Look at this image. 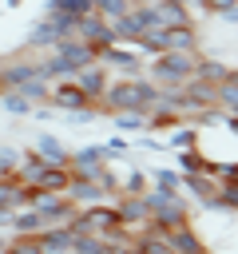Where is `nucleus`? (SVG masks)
Wrapping results in <instances>:
<instances>
[{"mask_svg": "<svg viewBox=\"0 0 238 254\" xmlns=\"http://www.w3.org/2000/svg\"><path fill=\"white\" fill-rule=\"evenodd\" d=\"M151 12H155V24H163V28L194 24L190 20V4H182V0H151Z\"/></svg>", "mask_w": 238, "mask_h": 254, "instance_id": "nucleus-13", "label": "nucleus"}, {"mask_svg": "<svg viewBox=\"0 0 238 254\" xmlns=\"http://www.w3.org/2000/svg\"><path fill=\"white\" fill-rule=\"evenodd\" d=\"M182 222H190V202H186L182 190H175L171 198H163L159 206H151V226L175 230V226H182Z\"/></svg>", "mask_w": 238, "mask_h": 254, "instance_id": "nucleus-6", "label": "nucleus"}, {"mask_svg": "<svg viewBox=\"0 0 238 254\" xmlns=\"http://www.w3.org/2000/svg\"><path fill=\"white\" fill-rule=\"evenodd\" d=\"M171 147H175V151H178V147H198V127L186 123V119L175 123V127H171Z\"/></svg>", "mask_w": 238, "mask_h": 254, "instance_id": "nucleus-29", "label": "nucleus"}, {"mask_svg": "<svg viewBox=\"0 0 238 254\" xmlns=\"http://www.w3.org/2000/svg\"><path fill=\"white\" fill-rule=\"evenodd\" d=\"M75 36L79 40H87L91 48H95V56L107 48V44H115V36H111V24L91 8V12H83V16H75Z\"/></svg>", "mask_w": 238, "mask_h": 254, "instance_id": "nucleus-7", "label": "nucleus"}, {"mask_svg": "<svg viewBox=\"0 0 238 254\" xmlns=\"http://www.w3.org/2000/svg\"><path fill=\"white\" fill-rule=\"evenodd\" d=\"M63 194H67L75 206H91V202H103V198H107V194L99 190V183H95V179H83V175H71Z\"/></svg>", "mask_w": 238, "mask_h": 254, "instance_id": "nucleus-15", "label": "nucleus"}, {"mask_svg": "<svg viewBox=\"0 0 238 254\" xmlns=\"http://www.w3.org/2000/svg\"><path fill=\"white\" fill-rule=\"evenodd\" d=\"M194 60H198V52H175V48H167V52H159V56L147 60L143 75L155 79L159 87H178L194 71Z\"/></svg>", "mask_w": 238, "mask_h": 254, "instance_id": "nucleus-1", "label": "nucleus"}, {"mask_svg": "<svg viewBox=\"0 0 238 254\" xmlns=\"http://www.w3.org/2000/svg\"><path fill=\"white\" fill-rule=\"evenodd\" d=\"M0 91H4V83H0Z\"/></svg>", "mask_w": 238, "mask_h": 254, "instance_id": "nucleus-40", "label": "nucleus"}, {"mask_svg": "<svg viewBox=\"0 0 238 254\" xmlns=\"http://www.w3.org/2000/svg\"><path fill=\"white\" fill-rule=\"evenodd\" d=\"M0 107H4L8 115H32V103H28L16 87H4V91H0Z\"/></svg>", "mask_w": 238, "mask_h": 254, "instance_id": "nucleus-31", "label": "nucleus"}, {"mask_svg": "<svg viewBox=\"0 0 238 254\" xmlns=\"http://www.w3.org/2000/svg\"><path fill=\"white\" fill-rule=\"evenodd\" d=\"M175 123H182V111H175V107H167V103H155V107L147 111V131H171Z\"/></svg>", "mask_w": 238, "mask_h": 254, "instance_id": "nucleus-24", "label": "nucleus"}, {"mask_svg": "<svg viewBox=\"0 0 238 254\" xmlns=\"http://www.w3.org/2000/svg\"><path fill=\"white\" fill-rule=\"evenodd\" d=\"M4 246H8V234H4V230H0V254H4Z\"/></svg>", "mask_w": 238, "mask_h": 254, "instance_id": "nucleus-39", "label": "nucleus"}, {"mask_svg": "<svg viewBox=\"0 0 238 254\" xmlns=\"http://www.w3.org/2000/svg\"><path fill=\"white\" fill-rule=\"evenodd\" d=\"M139 147H147V151H163V139H155V135H143V143Z\"/></svg>", "mask_w": 238, "mask_h": 254, "instance_id": "nucleus-38", "label": "nucleus"}, {"mask_svg": "<svg viewBox=\"0 0 238 254\" xmlns=\"http://www.w3.org/2000/svg\"><path fill=\"white\" fill-rule=\"evenodd\" d=\"M36 75H44V71H40V60L16 56V60L0 64V83H4V87H20V83H28V79H36Z\"/></svg>", "mask_w": 238, "mask_h": 254, "instance_id": "nucleus-12", "label": "nucleus"}, {"mask_svg": "<svg viewBox=\"0 0 238 254\" xmlns=\"http://www.w3.org/2000/svg\"><path fill=\"white\" fill-rule=\"evenodd\" d=\"M178 179H182V175H178L175 167H151V171H147V183H159V187H175V190H178Z\"/></svg>", "mask_w": 238, "mask_h": 254, "instance_id": "nucleus-34", "label": "nucleus"}, {"mask_svg": "<svg viewBox=\"0 0 238 254\" xmlns=\"http://www.w3.org/2000/svg\"><path fill=\"white\" fill-rule=\"evenodd\" d=\"M67 179H71L67 167H52V163H48V167L32 179V187H36V190H60V194H63V190H67Z\"/></svg>", "mask_w": 238, "mask_h": 254, "instance_id": "nucleus-22", "label": "nucleus"}, {"mask_svg": "<svg viewBox=\"0 0 238 254\" xmlns=\"http://www.w3.org/2000/svg\"><path fill=\"white\" fill-rule=\"evenodd\" d=\"M36 151L44 155V163H52V167H67V147H63V139H56V135H36Z\"/></svg>", "mask_w": 238, "mask_h": 254, "instance_id": "nucleus-21", "label": "nucleus"}, {"mask_svg": "<svg viewBox=\"0 0 238 254\" xmlns=\"http://www.w3.org/2000/svg\"><path fill=\"white\" fill-rule=\"evenodd\" d=\"M186 4H190V0H186Z\"/></svg>", "mask_w": 238, "mask_h": 254, "instance_id": "nucleus-41", "label": "nucleus"}, {"mask_svg": "<svg viewBox=\"0 0 238 254\" xmlns=\"http://www.w3.org/2000/svg\"><path fill=\"white\" fill-rule=\"evenodd\" d=\"M95 60H99L107 71H115L119 79H135V75H143V67H147V56H143L135 44H107Z\"/></svg>", "mask_w": 238, "mask_h": 254, "instance_id": "nucleus-3", "label": "nucleus"}, {"mask_svg": "<svg viewBox=\"0 0 238 254\" xmlns=\"http://www.w3.org/2000/svg\"><path fill=\"white\" fill-rule=\"evenodd\" d=\"M143 190H147V171L127 167V175L119 179V194H143Z\"/></svg>", "mask_w": 238, "mask_h": 254, "instance_id": "nucleus-32", "label": "nucleus"}, {"mask_svg": "<svg viewBox=\"0 0 238 254\" xmlns=\"http://www.w3.org/2000/svg\"><path fill=\"white\" fill-rule=\"evenodd\" d=\"M111 123L119 135H135V131H147V111H111Z\"/></svg>", "mask_w": 238, "mask_h": 254, "instance_id": "nucleus-25", "label": "nucleus"}, {"mask_svg": "<svg viewBox=\"0 0 238 254\" xmlns=\"http://www.w3.org/2000/svg\"><path fill=\"white\" fill-rule=\"evenodd\" d=\"M190 75H198V79H206V83H222V79L234 75V67H230L226 60H218V56H198Z\"/></svg>", "mask_w": 238, "mask_h": 254, "instance_id": "nucleus-18", "label": "nucleus"}, {"mask_svg": "<svg viewBox=\"0 0 238 254\" xmlns=\"http://www.w3.org/2000/svg\"><path fill=\"white\" fill-rule=\"evenodd\" d=\"M206 210H222V214H234L238 210V187H234V179L230 183H218V190L206 198Z\"/></svg>", "mask_w": 238, "mask_h": 254, "instance_id": "nucleus-23", "label": "nucleus"}, {"mask_svg": "<svg viewBox=\"0 0 238 254\" xmlns=\"http://www.w3.org/2000/svg\"><path fill=\"white\" fill-rule=\"evenodd\" d=\"M111 202H115L119 222H123V230H127V234H135V230H143V226L151 222V206L143 202V194H115Z\"/></svg>", "mask_w": 238, "mask_h": 254, "instance_id": "nucleus-9", "label": "nucleus"}, {"mask_svg": "<svg viewBox=\"0 0 238 254\" xmlns=\"http://www.w3.org/2000/svg\"><path fill=\"white\" fill-rule=\"evenodd\" d=\"M131 83H135V95H139V107H143V111H151V107L159 103V83H155V79H147V75H135Z\"/></svg>", "mask_w": 238, "mask_h": 254, "instance_id": "nucleus-28", "label": "nucleus"}, {"mask_svg": "<svg viewBox=\"0 0 238 254\" xmlns=\"http://www.w3.org/2000/svg\"><path fill=\"white\" fill-rule=\"evenodd\" d=\"M103 151H107L111 159H119V155H131V139H127V135H115V139H107V143H103Z\"/></svg>", "mask_w": 238, "mask_h": 254, "instance_id": "nucleus-36", "label": "nucleus"}, {"mask_svg": "<svg viewBox=\"0 0 238 254\" xmlns=\"http://www.w3.org/2000/svg\"><path fill=\"white\" fill-rule=\"evenodd\" d=\"M194 4H198V8H206V12H214V16H218V12H222V8H230V4H238V0H194Z\"/></svg>", "mask_w": 238, "mask_h": 254, "instance_id": "nucleus-37", "label": "nucleus"}, {"mask_svg": "<svg viewBox=\"0 0 238 254\" xmlns=\"http://www.w3.org/2000/svg\"><path fill=\"white\" fill-rule=\"evenodd\" d=\"M8 230H12V234H32V238H36V234L44 230V218H40V210H36V206H16V210H12Z\"/></svg>", "mask_w": 238, "mask_h": 254, "instance_id": "nucleus-20", "label": "nucleus"}, {"mask_svg": "<svg viewBox=\"0 0 238 254\" xmlns=\"http://www.w3.org/2000/svg\"><path fill=\"white\" fill-rule=\"evenodd\" d=\"M52 52H56L63 64H71L75 71H79L83 64H95V48H91L87 40H79V36H63V40H60Z\"/></svg>", "mask_w": 238, "mask_h": 254, "instance_id": "nucleus-11", "label": "nucleus"}, {"mask_svg": "<svg viewBox=\"0 0 238 254\" xmlns=\"http://www.w3.org/2000/svg\"><path fill=\"white\" fill-rule=\"evenodd\" d=\"M71 79H75V83H79V87H83V91L91 95V103H95V99L103 95V87H107L111 71H107V67H103L99 60H95V64H83V67H79V71H75Z\"/></svg>", "mask_w": 238, "mask_h": 254, "instance_id": "nucleus-14", "label": "nucleus"}, {"mask_svg": "<svg viewBox=\"0 0 238 254\" xmlns=\"http://www.w3.org/2000/svg\"><path fill=\"white\" fill-rule=\"evenodd\" d=\"M16 91H20V95H24V99H28L32 107H40V103H48V91H52V83H48L44 75H36V79H28V83H20Z\"/></svg>", "mask_w": 238, "mask_h": 254, "instance_id": "nucleus-27", "label": "nucleus"}, {"mask_svg": "<svg viewBox=\"0 0 238 254\" xmlns=\"http://www.w3.org/2000/svg\"><path fill=\"white\" fill-rule=\"evenodd\" d=\"M206 167V155L198 151V147H178V155H175V171L178 175H194V171H202Z\"/></svg>", "mask_w": 238, "mask_h": 254, "instance_id": "nucleus-26", "label": "nucleus"}, {"mask_svg": "<svg viewBox=\"0 0 238 254\" xmlns=\"http://www.w3.org/2000/svg\"><path fill=\"white\" fill-rule=\"evenodd\" d=\"M167 238H171V246H175V254H210V250L202 246V238L194 234V226H190V222H182V226H175V230H167Z\"/></svg>", "mask_w": 238, "mask_h": 254, "instance_id": "nucleus-19", "label": "nucleus"}, {"mask_svg": "<svg viewBox=\"0 0 238 254\" xmlns=\"http://www.w3.org/2000/svg\"><path fill=\"white\" fill-rule=\"evenodd\" d=\"M32 206L40 210L44 226H67L71 214H75V202H71L67 194H60V190H40V194L32 198Z\"/></svg>", "mask_w": 238, "mask_h": 254, "instance_id": "nucleus-4", "label": "nucleus"}, {"mask_svg": "<svg viewBox=\"0 0 238 254\" xmlns=\"http://www.w3.org/2000/svg\"><path fill=\"white\" fill-rule=\"evenodd\" d=\"M87 103H91V95H87L75 79H52L48 107H56V111H79V107H87Z\"/></svg>", "mask_w": 238, "mask_h": 254, "instance_id": "nucleus-8", "label": "nucleus"}, {"mask_svg": "<svg viewBox=\"0 0 238 254\" xmlns=\"http://www.w3.org/2000/svg\"><path fill=\"white\" fill-rule=\"evenodd\" d=\"M119 179H123V175L111 167V159H107V163L95 171V183H99V190H103L107 198H115V194H119Z\"/></svg>", "mask_w": 238, "mask_h": 254, "instance_id": "nucleus-30", "label": "nucleus"}, {"mask_svg": "<svg viewBox=\"0 0 238 254\" xmlns=\"http://www.w3.org/2000/svg\"><path fill=\"white\" fill-rule=\"evenodd\" d=\"M63 36H75V16L67 12H44L28 32V52H52Z\"/></svg>", "mask_w": 238, "mask_h": 254, "instance_id": "nucleus-2", "label": "nucleus"}, {"mask_svg": "<svg viewBox=\"0 0 238 254\" xmlns=\"http://www.w3.org/2000/svg\"><path fill=\"white\" fill-rule=\"evenodd\" d=\"M16 163H20V151L4 143V147H0V179H12V175H16Z\"/></svg>", "mask_w": 238, "mask_h": 254, "instance_id": "nucleus-35", "label": "nucleus"}, {"mask_svg": "<svg viewBox=\"0 0 238 254\" xmlns=\"http://www.w3.org/2000/svg\"><path fill=\"white\" fill-rule=\"evenodd\" d=\"M107 159H111V155L103 151V143H91V147H79V151L67 155V171H71V175H83V179H95V171H99Z\"/></svg>", "mask_w": 238, "mask_h": 254, "instance_id": "nucleus-10", "label": "nucleus"}, {"mask_svg": "<svg viewBox=\"0 0 238 254\" xmlns=\"http://www.w3.org/2000/svg\"><path fill=\"white\" fill-rule=\"evenodd\" d=\"M218 107H238V75H230V79H222L218 83Z\"/></svg>", "mask_w": 238, "mask_h": 254, "instance_id": "nucleus-33", "label": "nucleus"}, {"mask_svg": "<svg viewBox=\"0 0 238 254\" xmlns=\"http://www.w3.org/2000/svg\"><path fill=\"white\" fill-rule=\"evenodd\" d=\"M178 190H190V198H194L198 206H206V198L218 190V179L206 175V171H194V175H182V179H178Z\"/></svg>", "mask_w": 238, "mask_h": 254, "instance_id": "nucleus-16", "label": "nucleus"}, {"mask_svg": "<svg viewBox=\"0 0 238 254\" xmlns=\"http://www.w3.org/2000/svg\"><path fill=\"white\" fill-rule=\"evenodd\" d=\"M71 226H44L40 234H36V242H40V250L44 254H67L71 250Z\"/></svg>", "mask_w": 238, "mask_h": 254, "instance_id": "nucleus-17", "label": "nucleus"}, {"mask_svg": "<svg viewBox=\"0 0 238 254\" xmlns=\"http://www.w3.org/2000/svg\"><path fill=\"white\" fill-rule=\"evenodd\" d=\"M95 107L107 111V115H111V111H143L131 79H107V87H103V95L95 99Z\"/></svg>", "mask_w": 238, "mask_h": 254, "instance_id": "nucleus-5", "label": "nucleus"}]
</instances>
